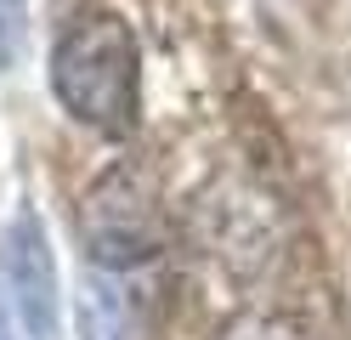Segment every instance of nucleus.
Returning <instances> with one entry per match:
<instances>
[{"label":"nucleus","instance_id":"nucleus-1","mask_svg":"<svg viewBox=\"0 0 351 340\" xmlns=\"http://www.w3.org/2000/svg\"><path fill=\"white\" fill-rule=\"evenodd\" d=\"M51 91L80 125L125 136L142 113V52L119 17H80L51 45Z\"/></svg>","mask_w":351,"mask_h":340},{"label":"nucleus","instance_id":"nucleus-2","mask_svg":"<svg viewBox=\"0 0 351 340\" xmlns=\"http://www.w3.org/2000/svg\"><path fill=\"white\" fill-rule=\"evenodd\" d=\"M0 312L17 340H62L57 261L46 244V221L29 204L0 227Z\"/></svg>","mask_w":351,"mask_h":340},{"label":"nucleus","instance_id":"nucleus-3","mask_svg":"<svg viewBox=\"0 0 351 340\" xmlns=\"http://www.w3.org/2000/svg\"><path fill=\"white\" fill-rule=\"evenodd\" d=\"M221 340H312V335L283 312H238L221 329Z\"/></svg>","mask_w":351,"mask_h":340},{"label":"nucleus","instance_id":"nucleus-4","mask_svg":"<svg viewBox=\"0 0 351 340\" xmlns=\"http://www.w3.org/2000/svg\"><path fill=\"white\" fill-rule=\"evenodd\" d=\"M17 45H23V0H0V74L17 63Z\"/></svg>","mask_w":351,"mask_h":340},{"label":"nucleus","instance_id":"nucleus-5","mask_svg":"<svg viewBox=\"0 0 351 340\" xmlns=\"http://www.w3.org/2000/svg\"><path fill=\"white\" fill-rule=\"evenodd\" d=\"M91 340H114V329L102 324V312H97V301H91Z\"/></svg>","mask_w":351,"mask_h":340},{"label":"nucleus","instance_id":"nucleus-6","mask_svg":"<svg viewBox=\"0 0 351 340\" xmlns=\"http://www.w3.org/2000/svg\"><path fill=\"white\" fill-rule=\"evenodd\" d=\"M0 340H17V335H12V324H6V312H0Z\"/></svg>","mask_w":351,"mask_h":340}]
</instances>
